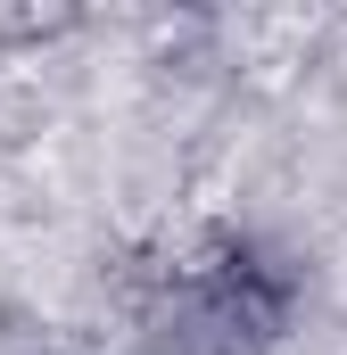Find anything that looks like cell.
I'll use <instances>...</instances> for the list:
<instances>
[{
  "mask_svg": "<svg viewBox=\"0 0 347 355\" xmlns=\"http://www.w3.org/2000/svg\"><path fill=\"white\" fill-rule=\"evenodd\" d=\"M298 281L264 248H215L207 265L174 272L166 297V347L174 355H257L281 339Z\"/></svg>",
  "mask_w": 347,
  "mask_h": 355,
  "instance_id": "obj_1",
  "label": "cell"
}]
</instances>
